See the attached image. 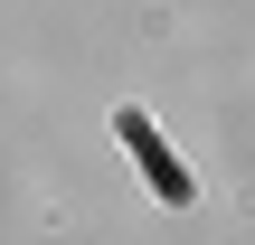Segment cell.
Segmentation results:
<instances>
[]
</instances>
